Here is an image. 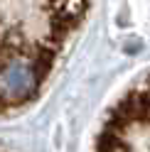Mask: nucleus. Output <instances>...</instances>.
Masks as SVG:
<instances>
[{
	"label": "nucleus",
	"mask_w": 150,
	"mask_h": 152,
	"mask_svg": "<svg viewBox=\"0 0 150 152\" xmlns=\"http://www.w3.org/2000/svg\"><path fill=\"white\" fill-rule=\"evenodd\" d=\"M89 10V0H0V115L42 93Z\"/></svg>",
	"instance_id": "obj_1"
}]
</instances>
